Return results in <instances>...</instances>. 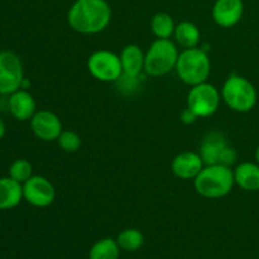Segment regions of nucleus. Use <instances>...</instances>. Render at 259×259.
<instances>
[{
    "label": "nucleus",
    "mask_w": 259,
    "mask_h": 259,
    "mask_svg": "<svg viewBox=\"0 0 259 259\" xmlns=\"http://www.w3.org/2000/svg\"><path fill=\"white\" fill-rule=\"evenodd\" d=\"M73 2H77V0H73Z\"/></svg>",
    "instance_id": "nucleus-27"
},
{
    "label": "nucleus",
    "mask_w": 259,
    "mask_h": 259,
    "mask_svg": "<svg viewBox=\"0 0 259 259\" xmlns=\"http://www.w3.org/2000/svg\"><path fill=\"white\" fill-rule=\"evenodd\" d=\"M222 99L229 109L237 113H248L257 104V89L248 78L233 73L223 85Z\"/></svg>",
    "instance_id": "nucleus-4"
},
{
    "label": "nucleus",
    "mask_w": 259,
    "mask_h": 259,
    "mask_svg": "<svg viewBox=\"0 0 259 259\" xmlns=\"http://www.w3.org/2000/svg\"><path fill=\"white\" fill-rule=\"evenodd\" d=\"M234 185V172L232 167L222 164H206L194 180V186L197 194L210 200L228 196Z\"/></svg>",
    "instance_id": "nucleus-2"
},
{
    "label": "nucleus",
    "mask_w": 259,
    "mask_h": 259,
    "mask_svg": "<svg viewBox=\"0 0 259 259\" xmlns=\"http://www.w3.org/2000/svg\"><path fill=\"white\" fill-rule=\"evenodd\" d=\"M151 29L152 33L159 39H171L176 29V24L169 14L157 13L151 20Z\"/></svg>",
    "instance_id": "nucleus-20"
},
{
    "label": "nucleus",
    "mask_w": 259,
    "mask_h": 259,
    "mask_svg": "<svg viewBox=\"0 0 259 259\" xmlns=\"http://www.w3.org/2000/svg\"><path fill=\"white\" fill-rule=\"evenodd\" d=\"M175 70L182 82L195 86L207 81L211 72V61L204 48H185L180 52Z\"/></svg>",
    "instance_id": "nucleus-3"
},
{
    "label": "nucleus",
    "mask_w": 259,
    "mask_h": 259,
    "mask_svg": "<svg viewBox=\"0 0 259 259\" xmlns=\"http://www.w3.org/2000/svg\"><path fill=\"white\" fill-rule=\"evenodd\" d=\"M5 132H7V126H5L4 120H3V119L0 118V141H2V139L4 138Z\"/></svg>",
    "instance_id": "nucleus-25"
},
{
    "label": "nucleus",
    "mask_w": 259,
    "mask_h": 259,
    "mask_svg": "<svg viewBox=\"0 0 259 259\" xmlns=\"http://www.w3.org/2000/svg\"><path fill=\"white\" fill-rule=\"evenodd\" d=\"M111 20V8L106 0H77L67 13L70 28L80 34H98Z\"/></svg>",
    "instance_id": "nucleus-1"
},
{
    "label": "nucleus",
    "mask_w": 259,
    "mask_h": 259,
    "mask_svg": "<svg viewBox=\"0 0 259 259\" xmlns=\"http://www.w3.org/2000/svg\"><path fill=\"white\" fill-rule=\"evenodd\" d=\"M10 114L19 121H28L37 113V104L32 94L24 89H19L10 94L8 99Z\"/></svg>",
    "instance_id": "nucleus-14"
},
{
    "label": "nucleus",
    "mask_w": 259,
    "mask_h": 259,
    "mask_svg": "<svg viewBox=\"0 0 259 259\" xmlns=\"http://www.w3.org/2000/svg\"><path fill=\"white\" fill-rule=\"evenodd\" d=\"M243 14V0H217L211 10L212 19L222 28L235 27L242 20Z\"/></svg>",
    "instance_id": "nucleus-12"
},
{
    "label": "nucleus",
    "mask_w": 259,
    "mask_h": 259,
    "mask_svg": "<svg viewBox=\"0 0 259 259\" xmlns=\"http://www.w3.org/2000/svg\"><path fill=\"white\" fill-rule=\"evenodd\" d=\"M29 121L33 134L43 142L57 141L63 131L61 119L50 110H37Z\"/></svg>",
    "instance_id": "nucleus-11"
},
{
    "label": "nucleus",
    "mask_w": 259,
    "mask_h": 259,
    "mask_svg": "<svg viewBox=\"0 0 259 259\" xmlns=\"http://www.w3.org/2000/svg\"><path fill=\"white\" fill-rule=\"evenodd\" d=\"M200 156L206 164H222L232 167L237 162V151L228 143L224 134L220 132H210L200 144Z\"/></svg>",
    "instance_id": "nucleus-6"
},
{
    "label": "nucleus",
    "mask_w": 259,
    "mask_h": 259,
    "mask_svg": "<svg viewBox=\"0 0 259 259\" xmlns=\"http://www.w3.org/2000/svg\"><path fill=\"white\" fill-rule=\"evenodd\" d=\"M233 172L238 187L248 192L259 191V164L257 162H242Z\"/></svg>",
    "instance_id": "nucleus-15"
},
{
    "label": "nucleus",
    "mask_w": 259,
    "mask_h": 259,
    "mask_svg": "<svg viewBox=\"0 0 259 259\" xmlns=\"http://www.w3.org/2000/svg\"><path fill=\"white\" fill-rule=\"evenodd\" d=\"M180 51L171 39L157 38L148 47L144 57V71L152 77H161L176 68Z\"/></svg>",
    "instance_id": "nucleus-5"
},
{
    "label": "nucleus",
    "mask_w": 259,
    "mask_h": 259,
    "mask_svg": "<svg viewBox=\"0 0 259 259\" xmlns=\"http://www.w3.org/2000/svg\"><path fill=\"white\" fill-rule=\"evenodd\" d=\"M23 200V185L12 177H0V210L17 207Z\"/></svg>",
    "instance_id": "nucleus-17"
},
{
    "label": "nucleus",
    "mask_w": 259,
    "mask_h": 259,
    "mask_svg": "<svg viewBox=\"0 0 259 259\" xmlns=\"http://www.w3.org/2000/svg\"><path fill=\"white\" fill-rule=\"evenodd\" d=\"M57 143L62 151L67 152V153H75L80 149L82 141H81V137L76 132L62 131V133L58 137Z\"/></svg>",
    "instance_id": "nucleus-23"
},
{
    "label": "nucleus",
    "mask_w": 259,
    "mask_h": 259,
    "mask_svg": "<svg viewBox=\"0 0 259 259\" xmlns=\"http://www.w3.org/2000/svg\"><path fill=\"white\" fill-rule=\"evenodd\" d=\"M255 162L259 164V144H258L257 149H255Z\"/></svg>",
    "instance_id": "nucleus-26"
},
{
    "label": "nucleus",
    "mask_w": 259,
    "mask_h": 259,
    "mask_svg": "<svg viewBox=\"0 0 259 259\" xmlns=\"http://www.w3.org/2000/svg\"><path fill=\"white\" fill-rule=\"evenodd\" d=\"M88 70L94 78L101 82H116L124 75L120 57L108 50L91 53L88 58Z\"/></svg>",
    "instance_id": "nucleus-7"
},
{
    "label": "nucleus",
    "mask_w": 259,
    "mask_h": 259,
    "mask_svg": "<svg viewBox=\"0 0 259 259\" xmlns=\"http://www.w3.org/2000/svg\"><path fill=\"white\" fill-rule=\"evenodd\" d=\"M222 101V94L214 85L206 82L191 86L187 94V108L199 118H209L218 111Z\"/></svg>",
    "instance_id": "nucleus-8"
},
{
    "label": "nucleus",
    "mask_w": 259,
    "mask_h": 259,
    "mask_svg": "<svg viewBox=\"0 0 259 259\" xmlns=\"http://www.w3.org/2000/svg\"><path fill=\"white\" fill-rule=\"evenodd\" d=\"M120 247L116 239L103 238L93 244L89 252V259H119Z\"/></svg>",
    "instance_id": "nucleus-19"
},
{
    "label": "nucleus",
    "mask_w": 259,
    "mask_h": 259,
    "mask_svg": "<svg viewBox=\"0 0 259 259\" xmlns=\"http://www.w3.org/2000/svg\"><path fill=\"white\" fill-rule=\"evenodd\" d=\"M116 242H118L120 249L125 250V252H136V250L141 249L142 245L144 244V235L141 230L129 228V229H124L123 232L119 233L116 237Z\"/></svg>",
    "instance_id": "nucleus-21"
},
{
    "label": "nucleus",
    "mask_w": 259,
    "mask_h": 259,
    "mask_svg": "<svg viewBox=\"0 0 259 259\" xmlns=\"http://www.w3.org/2000/svg\"><path fill=\"white\" fill-rule=\"evenodd\" d=\"M205 167L200 153L196 152H181L174 158L171 169L176 177L181 180H195Z\"/></svg>",
    "instance_id": "nucleus-13"
},
{
    "label": "nucleus",
    "mask_w": 259,
    "mask_h": 259,
    "mask_svg": "<svg viewBox=\"0 0 259 259\" xmlns=\"http://www.w3.org/2000/svg\"><path fill=\"white\" fill-rule=\"evenodd\" d=\"M197 119H199V116H197L194 111L190 110L189 108H186L181 113V121L184 124H187V125H189V124H194Z\"/></svg>",
    "instance_id": "nucleus-24"
},
{
    "label": "nucleus",
    "mask_w": 259,
    "mask_h": 259,
    "mask_svg": "<svg viewBox=\"0 0 259 259\" xmlns=\"http://www.w3.org/2000/svg\"><path fill=\"white\" fill-rule=\"evenodd\" d=\"M56 199V190L52 182L45 176L33 175L23 184V200L34 207H48Z\"/></svg>",
    "instance_id": "nucleus-10"
},
{
    "label": "nucleus",
    "mask_w": 259,
    "mask_h": 259,
    "mask_svg": "<svg viewBox=\"0 0 259 259\" xmlns=\"http://www.w3.org/2000/svg\"><path fill=\"white\" fill-rule=\"evenodd\" d=\"M22 60L13 51L0 52V95H10L22 88L24 80Z\"/></svg>",
    "instance_id": "nucleus-9"
},
{
    "label": "nucleus",
    "mask_w": 259,
    "mask_h": 259,
    "mask_svg": "<svg viewBox=\"0 0 259 259\" xmlns=\"http://www.w3.org/2000/svg\"><path fill=\"white\" fill-rule=\"evenodd\" d=\"M33 176V166L29 161L24 158L15 159L9 167V177L19 184H24Z\"/></svg>",
    "instance_id": "nucleus-22"
},
{
    "label": "nucleus",
    "mask_w": 259,
    "mask_h": 259,
    "mask_svg": "<svg viewBox=\"0 0 259 259\" xmlns=\"http://www.w3.org/2000/svg\"><path fill=\"white\" fill-rule=\"evenodd\" d=\"M174 37L176 43L182 48L197 47L201 39V33L199 27L191 22H181L176 25Z\"/></svg>",
    "instance_id": "nucleus-18"
},
{
    "label": "nucleus",
    "mask_w": 259,
    "mask_h": 259,
    "mask_svg": "<svg viewBox=\"0 0 259 259\" xmlns=\"http://www.w3.org/2000/svg\"><path fill=\"white\" fill-rule=\"evenodd\" d=\"M120 62L123 66L124 75L131 77H138L144 71V57L146 53L138 45H128L121 50Z\"/></svg>",
    "instance_id": "nucleus-16"
}]
</instances>
